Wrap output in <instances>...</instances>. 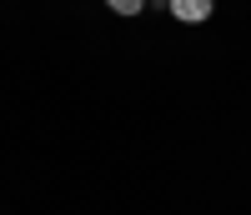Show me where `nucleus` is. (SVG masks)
Masks as SVG:
<instances>
[{
    "label": "nucleus",
    "instance_id": "f03ea898",
    "mask_svg": "<svg viewBox=\"0 0 251 215\" xmlns=\"http://www.w3.org/2000/svg\"><path fill=\"white\" fill-rule=\"evenodd\" d=\"M106 5H111L116 15H126V20H131V15H141V10H146V0H106Z\"/></svg>",
    "mask_w": 251,
    "mask_h": 215
},
{
    "label": "nucleus",
    "instance_id": "f257e3e1",
    "mask_svg": "<svg viewBox=\"0 0 251 215\" xmlns=\"http://www.w3.org/2000/svg\"><path fill=\"white\" fill-rule=\"evenodd\" d=\"M166 5H171V15L181 20V25H201V20H211L216 0H166Z\"/></svg>",
    "mask_w": 251,
    "mask_h": 215
}]
</instances>
